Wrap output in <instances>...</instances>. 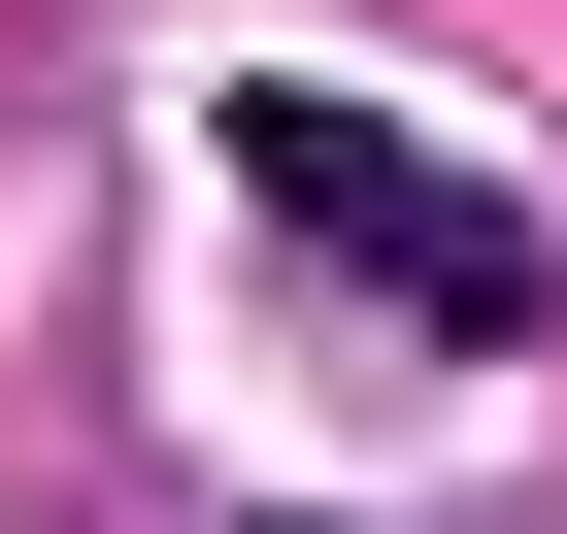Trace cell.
<instances>
[{
	"label": "cell",
	"mask_w": 567,
	"mask_h": 534,
	"mask_svg": "<svg viewBox=\"0 0 567 534\" xmlns=\"http://www.w3.org/2000/svg\"><path fill=\"white\" fill-rule=\"evenodd\" d=\"M234 201L301 234L334 301H401L434 368H534V335H567L534 201H501V167H434V134H401V101H334V68H234Z\"/></svg>",
	"instance_id": "obj_1"
}]
</instances>
